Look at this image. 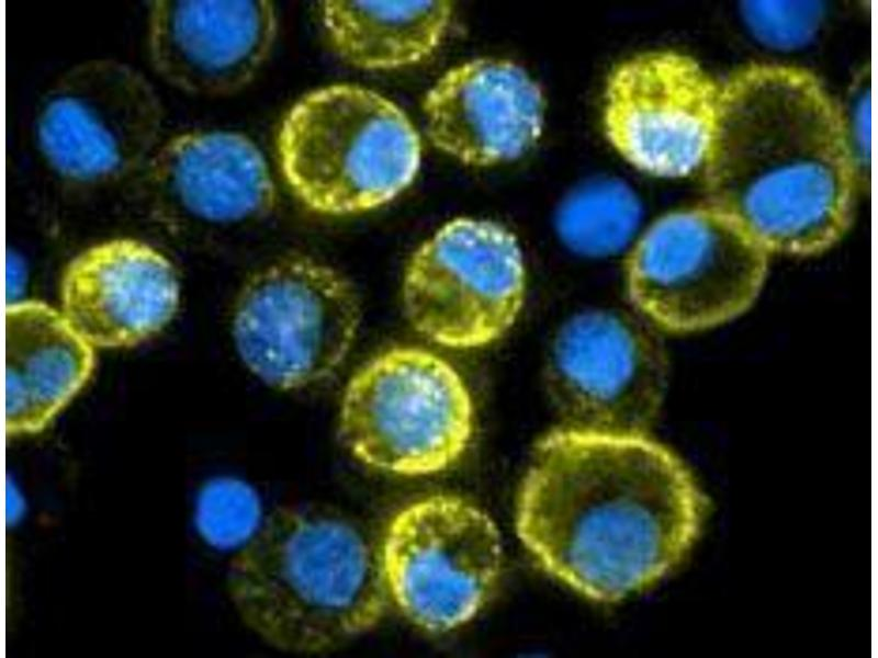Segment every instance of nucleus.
<instances>
[{"label": "nucleus", "mask_w": 878, "mask_h": 658, "mask_svg": "<svg viewBox=\"0 0 878 658\" xmlns=\"http://www.w3.org/2000/svg\"><path fill=\"white\" fill-rule=\"evenodd\" d=\"M743 12L764 43L792 48L806 43L815 32L821 5L814 1H746Z\"/></svg>", "instance_id": "21"}, {"label": "nucleus", "mask_w": 878, "mask_h": 658, "mask_svg": "<svg viewBox=\"0 0 878 658\" xmlns=\"http://www.w3.org/2000/svg\"><path fill=\"white\" fill-rule=\"evenodd\" d=\"M320 19L331 49L345 63L390 70L429 57L448 31L449 1H322Z\"/></svg>", "instance_id": "18"}, {"label": "nucleus", "mask_w": 878, "mask_h": 658, "mask_svg": "<svg viewBox=\"0 0 878 658\" xmlns=\"http://www.w3.org/2000/svg\"><path fill=\"white\" fill-rule=\"evenodd\" d=\"M164 109L150 82L113 59L65 71L37 115L38 147L53 170L82 184L114 182L138 170L156 147Z\"/></svg>", "instance_id": "11"}, {"label": "nucleus", "mask_w": 878, "mask_h": 658, "mask_svg": "<svg viewBox=\"0 0 878 658\" xmlns=\"http://www.w3.org/2000/svg\"><path fill=\"white\" fill-rule=\"evenodd\" d=\"M641 215L634 193L617 180L588 183L569 195L558 214V229L573 250L605 256L621 249Z\"/></svg>", "instance_id": "19"}, {"label": "nucleus", "mask_w": 878, "mask_h": 658, "mask_svg": "<svg viewBox=\"0 0 878 658\" xmlns=\"http://www.w3.org/2000/svg\"><path fill=\"white\" fill-rule=\"evenodd\" d=\"M228 591L251 631L295 654L331 650L369 632L391 600L369 535L317 507L269 514L233 558Z\"/></svg>", "instance_id": "3"}, {"label": "nucleus", "mask_w": 878, "mask_h": 658, "mask_svg": "<svg viewBox=\"0 0 878 658\" xmlns=\"http://www.w3.org/2000/svg\"><path fill=\"white\" fill-rule=\"evenodd\" d=\"M654 325L640 314L590 310L554 334L543 386L563 428L646 434L668 382V359Z\"/></svg>", "instance_id": "8"}, {"label": "nucleus", "mask_w": 878, "mask_h": 658, "mask_svg": "<svg viewBox=\"0 0 878 658\" xmlns=\"http://www.w3.org/2000/svg\"><path fill=\"white\" fill-rule=\"evenodd\" d=\"M767 268L766 249L707 205L657 219L627 258L626 286L637 311L657 329L693 332L748 309Z\"/></svg>", "instance_id": "6"}, {"label": "nucleus", "mask_w": 878, "mask_h": 658, "mask_svg": "<svg viewBox=\"0 0 878 658\" xmlns=\"http://www.w3.org/2000/svg\"><path fill=\"white\" fill-rule=\"evenodd\" d=\"M261 524V507L255 490L233 478L209 481L196 506V525L211 545L221 548L244 546Z\"/></svg>", "instance_id": "20"}, {"label": "nucleus", "mask_w": 878, "mask_h": 658, "mask_svg": "<svg viewBox=\"0 0 878 658\" xmlns=\"http://www.w3.org/2000/svg\"><path fill=\"white\" fill-rule=\"evenodd\" d=\"M281 170L311 209L358 214L395 198L415 178L420 139L392 101L357 84L302 97L278 135Z\"/></svg>", "instance_id": "4"}, {"label": "nucleus", "mask_w": 878, "mask_h": 658, "mask_svg": "<svg viewBox=\"0 0 878 658\" xmlns=\"http://www.w3.org/2000/svg\"><path fill=\"white\" fill-rule=\"evenodd\" d=\"M360 319L359 296L342 273L309 257H290L246 283L233 337L240 359L263 383L297 389L341 364Z\"/></svg>", "instance_id": "7"}, {"label": "nucleus", "mask_w": 878, "mask_h": 658, "mask_svg": "<svg viewBox=\"0 0 878 658\" xmlns=\"http://www.w3.org/2000/svg\"><path fill=\"white\" fill-rule=\"evenodd\" d=\"M525 291L516 237L488 220L457 218L412 256L403 303L413 327L430 341L473 349L497 340L513 326Z\"/></svg>", "instance_id": "10"}, {"label": "nucleus", "mask_w": 878, "mask_h": 658, "mask_svg": "<svg viewBox=\"0 0 878 658\" xmlns=\"http://www.w3.org/2000/svg\"><path fill=\"white\" fill-rule=\"evenodd\" d=\"M380 551L390 599L408 621L434 633L472 619L494 592L502 569L495 524L454 496L436 495L404 508Z\"/></svg>", "instance_id": "9"}, {"label": "nucleus", "mask_w": 878, "mask_h": 658, "mask_svg": "<svg viewBox=\"0 0 878 658\" xmlns=\"http://www.w3.org/2000/svg\"><path fill=\"white\" fill-rule=\"evenodd\" d=\"M472 430V400L458 372L414 347L368 361L349 381L340 407L344 445L364 464L399 475L449 467Z\"/></svg>", "instance_id": "5"}, {"label": "nucleus", "mask_w": 878, "mask_h": 658, "mask_svg": "<svg viewBox=\"0 0 878 658\" xmlns=\"http://www.w3.org/2000/svg\"><path fill=\"white\" fill-rule=\"evenodd\" d=\"M720 89L690 57L644 53L618 65L605 93L606 135L638 169L665 178L703 163Z\"/></svg>", "instance_id": "12"}, {"label": "nucleus", "mask_w": 878, "mask_h": 658, "mask_svg": "<svg viewBox=\"0 0 878 658\" xmlns=\"http://www.w3.org/2000/svg\"><path fill=\"white\" fill-rule=\"evenodd\" d=\"M145 166L139 189L161 207L209 223L267 215L277 192L257 146L233 132H192L171 138Z\"/></svg>", "instance_id": "16"}, {"label": "nucleus", "mask_w": 878, "mask_h": 658, "mask_svg": "<svg viewBox=\"0 0 878 658\" xmlns=\"http://www.w3.org/2000/svg\"><path fill=\"white\" fill-rule=\"evenodd\" d=\"M544 100L518 65L474 59L447 71L424 101L427 132L442 151L472 166L517 159L541 135Z\"/></svg>", "instance_id": "14"}, {"label": "nucleus", "mask_w": 878, "mask_h": 658, "mask_svg": "<svg viewBox=\"0 0 878 658\" xmlns=\"http://www.w3.org/2000/svg\"><path fill=\"white\" fill-rule=\"evenodd\" d=\"M707 205L769 252H823L847 231L856 170L836 101L806 69L750 65L719 93Z\"/></svg>", "instance_id": "2"}, {"label": "nucleus", "mask_w": 878, "mask_h": 658, "mask_svg": "<svg viewBox=\"0 0 878 658\" xmlns=\"http://www.w3.org/2000/svg\"><path fill=\"white\" fill-rule=\"evenodd\" d=\"M179 295L176 270L165 256L138 240L114 239L68 264L61 313L91 347L127 348L171 320Z\"/></svg>", "instance_id": "15"}, {"label": "nucleus", "mask_w": 878, "mask_h": 658, "mask_svg": "<svg viewBox=\"0 0 878 658\" xmlns=\"http://www.w3.org/2000/svg\"><path fill=\"white\" fill-rule=\"evenodd\" d=\"M277 30L271 1H153L150 60L166 82L185 93L228 95L255 78Z\"/></svg>", "instance_id": "13"}, {"label": "nucleus", "mask_w": 878, "mask_h": 658, "mask_svg": "<svg viewBox=\"0 0 878 658\" xmlns=\"http://www.w3.org/2000/svg\"><path fill=\"white\" fill-rule=\"evenodd\" d=\"M706 506L685 464L646 434L561 427L534 446L516 526L550 574L612 602L680 563Z\"/></svg>", "instance_id": "1"}, {"label": "nucleus", "mask_w": 878, "mask_h": 658, "mask_svg": "<svg viewBox=\"0 0 878 658\" xmlns=\"http://www.w3.org/2000/svg\"><path fill=\"white\" fill-rule=\"evenodd\" d=\"M92 348L63 313L37 300L5 311V433L45 429L81 389L93 368Z\"/></svg>", "instance_id": "17"}]
</instances>
